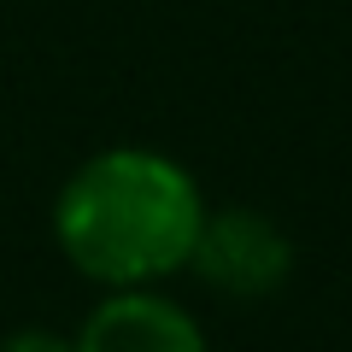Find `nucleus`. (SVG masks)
<instances>
[{"label": "nucleus", "mask_w": 352, "mask_h": 352, "mask_svg": "<svg viewBox=\"0 0 352 352\" xmlns=\"http://www.w3.org/2000/svg\"><path fill=\"white\" fill-rule=\"evenodd\" d=\"M59 247L94 282L135 288L188 264L206 223L200 188L182 164L141 147L88 159L59 194Z\"/></svg>", "instance_id": "obj_1"}, {"label": "nucleus", "mask_w": 352, "mask_h": 352, "mask_svg": "<svg viewBox=\"0 0 352 352\" xmlns=\"http://www.w3.org/2000/svg\"><path fill=\"white\" fill-rule=\"evenodd\" d=\"M188 264L212 288L235 294V300H258V294L282 288L294 270V247L270 217L258 212H217L200 223Z\"/></svg>", "instance_id": "obj_2"}, {"label": "nucleus", "mask_w": 352, "mask_h": 352, "mask_svg": "<svg viewBox=\"0 0 352 352\" xmlns=\"http://www.w3.org/2000/svg\"><path fill=\"white\" fill-rule=\"evenodd\" d=\"M71 352H206L188 311L153 294H118L82 323Z\"/></svg>", "instance_id": "obj_3"}, {"label": "nucleus", "mask_w": 352, "mask_h": 352, "mask_svg": "<svg viewBox=\"0 0 352 352\" xmlns=\"http://www.w3.org/2000/svg\"><path fill=\"white\" fill-rule=\"evenodd\" d=\"M0 352H71V346H65L59 335H41V329H30V335H12Z\"/></svg>", "instance_id": "obj_4"}]
</instances>
